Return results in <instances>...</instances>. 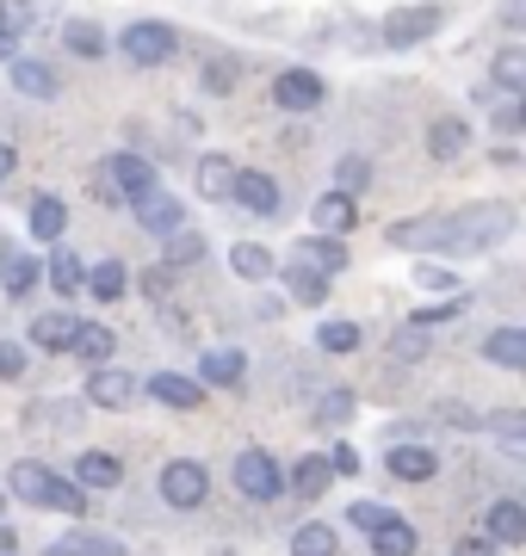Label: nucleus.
Segmentation results:
<instances>
[{"label": "nucleus", "instance_id": "f257e3e1", "mask_svg": "<svg viewBox=\"0 0 526 556\" xmlns=\"http://www.w3.org/2000/svg\"><path fill=\"white\" fill-rule=\"evenodd\" d=\"M508 229H514V211H508V204H484V211H459V217H446L440 248H452V254H484V248L508 241Z\"/></svg>", "mask_w": 526, "mask_h": 556}, {"label": "nucleus", "instance_id": "f03ea898", "mask_svg": "<svg viewBox=\"0 0 526 556\" xmlns=\"http://www.w3.org/2000/svg\"><path fill=\"white\" fill-rule=\"evenodd\" d=\"M118 50L137 62V68H162V62L180 50V31H174V25H162V20H137V25H124Z\"/></svg>", "mask_w": 526, "mask_h": 556}, {"label": "nucleus", "instance_id": "7ed1b4c3", "mask_svg": "<svg viewBox=\"0 0 526 556\" xmlns=\"http://www.w3.org/2000/svg\"><path fill=\"white\" fill-rule=\"evenodd\" d=\"M236 489H242L248 501H279V495H285V470H279V457L261 452V445H248V452L236 457Z\"/></svg>", "mask_w": 526, "mask_h": 556}, {"label": "nucleus", "instance_id": "20e7f679", "mask_svg": "<svg viewBox=\"0 0 526 556\" xmlns=\"http://www.w3.org/2000/svg\"><path fill=\"white\" fill-rule=\"evenodd\" d=\"M204 489H211L204 464H192V457H174V464H162V501L174 507V514H192V507H204Z\"/></svg>", "mask_w": 526, "mask_h": 556}, {"label": "nucleus", "instance_id": "39448f33", "mask_svg": "<svg viewBox=\"0 0 526 556\" xmlns=\"http://www.w3.org/2000/svg\"><path fill=\"white\" fill-rule=\"evenodd\" d=\"M440 20H446L440 7H397L385 20V43L390 50H415V43H427L440 31Z\"/></svg>", "mask_w": 526, "mask_h": 556}, {"label": "nucleus", "instance_id": "423d86ee", "mask_svg": "<svg viewBox=\"0 0 526 556\" xmlns=\"http://www.w3.org/2000/svg\"><path fill=\"white\" fill-rule=\"evenodd\" d=\"M229 199L242 204V211H254V217H279V179L273 174H254V167H236V186H229Z\"/></svg>", "mask_w": 526, "mask_h": 556}, {"label": "nucleus", "instance_id": "0eeeda50", "mask_svg": "<svg viewBox=\"0 0 526 556\" xmlns=\"http://www.w3.org/2000/svg\"><path fill=\"white\" fill-rule=\"evenodd\" d=\"M273 100L285 105V112H316V105L328 100L323 75H310V68H285V75H273Z\"/></svg>", "mask_w": 526, "mask_h": 556}, {"label": "nucleus", "instance_id": "6e6552de", "mask_svg": "<svg viewBox=\"0 0 526 556\" xmlns=\"http://www.w3.org/2000/svg\"><path fill=\"white\" fill-rule=\"evenodd\" d=\"M105 186H112L118 199H142V192H155V167H149L142 155H130V149H124V155L105 161Z\"/></svg>", "mask_w": 526, "mask_h": 556}, {"label": "nucleus", "instance_id": "1a4fd4ad", "mask_svg": "<svg viewBox=\"0 0 526 556\" xmlns=\"http://www.w3.org/2000/svg\"><path fill=\"white\" fill-rule=\"evenodd\" d=\"M87 402H93V408H130V402H137V378H130V371H112V365H93Z\"/></svg>", "mask_w": 526, "mask_h": 556}, {"label": "nucleus", "instance_id": "9d476101", "mask_svg": "<svg viewBox=\"0 0 526 556\" xmlns=\"http://www.w3.org/2000/svg\"><path fill=\"white\" fill-rule=\"evenodd\" d=\"M390 477H403V482H434L440 477V452L434 445H390Z\"/></svg>", "mask_w": 526, "mask_h": 556}, {"label": "nucleus", "instance_id": "9b49d317", "mask_svg": "<svg viewBox=\"0 0 526 556\" xmlns=\"http://www.w3.org/2000/svg\"><path fill=\"white\" fill-rule=\"evenodd\" d=\"M242 378H248V358L236 353V346H204V358H199V383H217V390H236Z\"/></svg>", "mask_w": 526, "mask_h": 556}, {"label": "nucleus", "instance_id": "f8f14e48", "mask_svg": "<svg viewBox=\"0 0 526 556\" xmlns=\"http://www.w3.org/2000/svg\"><path fill=\"white\" fill-rule=\"evenodd\" d=\"M25 223H32V241H62V229H68V204L50 199V192H38V199L25 204Z\"/></svg>", "mask_w": 526, "mask_h": 556}, {"label": "nucleus", "instance_id": "ddd939ff", "mask_svg": "<svg viewBox=\"0 0 526 556\" xmlns=\"http://www.w3.org/2000/svg\"><path fill=\"white\" fill-rule=\"evenodd\" d=\"M298 266H310V273L335 278V273L347 266V248H341V236H310V241H298Z\"/></svg>", "mask_w": 526, "mask_h": 556}, {"label": "nucleus", "instance_id": "4468645a", "mask_svg": "<svg viewBox=\"0 0 526 556\" xmlns=\"http://www.w3.org/2000/svg\"><path fill=\"white\" fill-rule=\"evenodd\" d=\"M149 396L167 402V408H199L204 383L199 378H180V371H155V378H149Z\"/></svg>", "mask_w": 526, "mask_h": 556}, {"label": "nucleus", "instance_id": "2eb2a0df", "mask_svg": "<svg viewBox=\"0 0 526 556\" xmlns=\"http://www.w3.org/2000/svg\"><path fill=\"white\" fill-rule=\"evenodd\" d=\"M50 464H38V457H25V464H13V477H7V489L25 501V507H43V495H50Z\"/></svg>", "mask_w": 526, "mask_h": 556}, {"label": "nucleus", "instance_id": "dca6fc26", "mask_svg": "<svg viewBox=\"0 0 526 556\" xmlns=\"http://www.w3.org/2000/svg\"><path fill=\"white\" fill-rule=\"evenodd\" d=\"M137 204V223L149 229V236H167V229H180V199H167V192H142Z\"/></svg>", "mask_w": 526, "mask_h": 556}, {"label": "nucleus", "instance_id": "f3484780", "mask_svg": "<svg viewBox=\"0 0 526 556\" xmlns=\"http://www.w3.org/2000/svg\"><path fill=\"white\" fill-rule=\"evenodd\" d=\"M112 328L105 321H75V334H68V353H82V365H105L112 358Z\"/></svg>", "mask_w": 526, "mask_h": 556}, {"label": "nucleus", "instance_id": "a211bd4d", "mask_svg": "<svg viewBox=\"0 0 526 556\" xmlns=\"http://www.w3.org/2000/svg\"><path fill=\"white\" fill-rule=\"evenodd\" d=\"M328 477H335V470H328V457H298V464L285 470V489H291L298 501H316L328 489Z\"/></svg>", "mask_w": 526, "mask_h": 556}, {"label": "nucleus", "instance_id": "6ab92c4d", "mask_svg": "<svg viewBox=\"0 0 526 556\" xmlns=\"http://www.w3.org/2000/svg\"><path fill=\"white\" fill-rule=\"evenodd\" d=\"M484 526H489V538H496V544H526V507H521L514 495L496 501Z\"/></svg>", "mask_w": 526, "mask_h": 556}, {"label": "nucleus", "instance_id": "aec40b11", "mask_svg": "<svg viewBox=\"0 0 526 556\" xmlns=\"http://www.w3.org/2000/svg\"><path fill=\"white\" fill-rule=\"evenodd\" d=\"M353 199L347 192H328V199H316V211H310V223H316V236H347L353 229Z\"/></svg>", "mask_w": 526, "mask_h": 556}, {"label": "nucleus", "instance_id": "412c9836", "mask_svg": "<svg viewBox=\"0 0 526 556\" xmlns=\"http://www.w3.org/2000/svg\"><path fill=\"white\" fill-rule=\"evenodd\" d=\"M13 87H20L25 100H57V68H50V62H20L13 56Z\"/></svg>", "mask_w": 526, "mask_h": 556}, {"label": "nucleus", "instance_id": "4be33fe9", "mask_svg": "<svg viewBox=\"0 0 526 556\" xmlns=\"http://www.w3.org/2000/svg\"><path fill=\"white\" fill-rule=\"evenodd\" d=\"M415 544H422V538H415V526H409V519H397V514H390L385 526H372V556H415Z\"/></svg>", "mask_w": 526, "mask_h": 556}, {"label": "nucleus", "instance_id": "5701e85b", "mask_svg": "<svg viewBox=\"0 0 526 556\" xmlns=\"http://www.w3.org/2000/svg\"><path fill=\"white\" fill-rule=\"evenodd\" d=\"M38 278H43V266L32 254H0V285H7V298H32Z\"/></svg>", "mask_w": 526, "mask_h": 556}, {"label": "nucleus", "instance_id": "b1692460", "mask_svg": "<svg viewBox=\"0 0 526 556\" xmlns=\"http://www.w3.org/2000/svg\"><path fill=\"white\" fill-rule=\"evenodd\" d=\"M75 482L82 489H118L124 482V464L112 452H82V464H75Z\"/></svg>", "mask_w": 526, "mask_h": 556}, {"label": "nucleus", "instance_id": "393cba45", "mask_svg": "<svg viewBox=\"0 0 526 556\" xmlns=\"http://www.w3.org/2000/svg\"><path fill=\"white\" fill-rule=\"evenodd\" d=\"M484 358L502 365V371H526V334L521 328H496V334L484 340Z\"/></svg>", "mask_w": 526, "mask_h": 556}, {"label": "nucleus", "instance_id": "a878e982", "mask_svg": "<svg viewBox=\"0 0 526 556\" xmlns=\"http://www.w3.org/2000/svg\"><path fill=\"white\" fill-rule=\"evenodd\" d=\"M50 556H124V544L105 538V532H62L57 544H50Z\"/></svg>", "mask_w": 526, "mask_h": 556}, {"label": "nucleus", "instance_id": "bb28decb", "mask_svg": "<svg viewBox=\"0 0 526 556\" xmlns=\"http://www.w3.org/2000/svg\"><path fill=\"white\" fill-rule=\"evenodd\" d=\"M465 142H471L465 118H434V124H427V149H434L440 161H459V155H465Z\"/></svg>", "mask_w": 526, "mask_h": 556}, {"label": "nucleus", "instance_id": "cd10ccee", "mask_svg": "<svg viewBox=\"0 0 526 556\" xmlns=\"http://www.w3.org/2000/svg\"><path fill=\"white\" fill-rule=\"evenodd\" d=\"M68 334H75V316H62V309L32 316V346H43V353H68Z\"/></svg>", "mask_w": 526, "mask_h": 556}, {"label": "nucleus", "instance_id": "c85d7f7f", "mask_svg": "<svg viewBox=\"0 0 526 556\" xmlns=\"http://www.w3.org/2000/svg\"><path fill=\"white\" fill-rule=\"evenodd\" d=\"M477 427H484V433H496L508 452H526V415H521V408H496V415H477Z\"/></svg>", "mask_w": 526, "mask_h": 556}, {"label": "nucleus", "instance_id": "c756f323", "mask_svg": "<svg viewBox=\"0 0 526 556\" xmlns=\"http://www.w3.org/2000/svg\"><path fill=\"white\" fill-rule=\"evenodd\" d=\"M335 551H341V538H335V526H323V519H310V526L291 532V556H335Z\"/></svg>", "mask_w": 526, "mask_h": 556}, {"label": "nucleus", "instance_id": "7c9ffc66", "mask_svg": "<svg viewBox=\"0 0 526 556\" xmlns=\"http://www.w3.org/2000/svg\"><path fill=\"white\" fill-rule=\"evenodd\" d=\"M285 291H291L298 303H310V309H316V303H328V278H323V273H310V266H298V260H291V266H285Z\"/></svg>", "mask_w": 526, "mask_h": 556}, {"label": "nucleus", "instance_id": "2f4dec72", "mask_svg": "<svg viewBox=\"0 0 526 556\" xmlns=\"http://www.w3.org/2000/svg\"><path fill=\"white\" fill-rule=\"evenodd\" d=\"M229 266H236L242 278H273L279 273V260L266 254L261 241H236V248H229Z\"/></svg>", "mask_w": 526, "mask_h": 556}, {"label": "nucleus", "instance_id": "473e14b6", "mask_svg": "<svg viewBox=\"0 0 526 556\" xmlns=\"http://www.w3.org/2000/svg\"><path fill=\"white\" fill-rule=\"evenodd\" d=\"M229 186H236L229 155H204L199 161V199H229Z\"/></svg>", "mask_w": 526, "mask_h": 556}, {"label": "nucleus", "instance_id": "72a5a7b5", "mask_svg": "<svg viewBox=\"0 0 526 556\" xmlns=\"http://www.w3.org/2000/svg\"><path fill=\"white\" fill-rule=\"evenodd\" d=\"M50 278H57V291L62 298H82V285H87V266L75 248H57V260H50Z\"/></svg>", "mask_w": 526, "mask_h": 556}, {"label": "nucleus", "instance_id": "f704fd0d", "mask_svg": "<svg viewBox=\"0 0 526 556\" xmlns=\"http://www.w3.org/2000/svg\"><path fill=\"white\" fill-rule=\"evenodd\" d=\"M440 229H446V217H415V223H390V241L397 248H440Z\"/></svg>", "mask_w": 526, "mask_h": 556}, {"label": "nucleus", "instance_id": "c9c22d12", "mask_svg": "<svg viewBox=\"0 0 526 556\" xmlns=\"http://www.w3.org/2000/svg\"><path fill=\"white\" fill-rule=\"evenodd\" d=\"M496 87H502V93H526V50L521 43L496 50Z\"/></svg>", "mask_w": 526, "mask_h": 556}, {"label": "nucleus", "instance_id": "e433bc0d", "mask_svg": "<svg viewBox=\"0 0 526 556\" xmlns=\"http://www.w3.org/2000/svg\"><path fill=\"white\" fill-rule=\"evenodd\" d=\"M124 285H130V278H124L118 260H105V266H93V273H87V291H93L100 303H124Z\"/></svg>", "mask_w": 526, "mask_h": 556}, {"label": "nucleus", "instance_id": "4c0bfd02", "mask_svg": "<svg viewBox=\"0 0 526 556\" xmlns=\"http://www.w3.org/2000/svg\"><path fill=\"white\" fill-rule=\"evenodd\" d=\"M199 260H204V236H199V229H186V223H180V229H167V266H199Z\"/></svg>", "mask_w": 526, "mask_h": 556}, {"label": "nucleus", "instance_id": "58836bf2", "mask_svg": "<svg viewBox=\"0 0 526 556\" xmlns=\"http://www.w3.org/2000/svg\"><path fill=\"white\" fill-rule=\"evenodd\" d=\"M360 321H323V328H316V346H323V353H360Z\"/></svg>", "mask_w": 526, "mask_h": 556}, {"label": "nucleus", "instance_id": "ea45409f", "mask_svg": "<svg viewBox=\"0 0 526 556\" xmlns=\"http://www.w3.org/2000/svg\"><path fill=\"white\" fill-rule=\"evenodd\" d=\"M62 43H68L75 56H87V62H93V56H105V31H100L93 20H75L68 31H62Z\"/></svg>", "mask_w": 526, "mask_h": 556}, {"label": "nucleus", "instance_id": "a19ab883", "mask_svg": "<svg viewBox=\"0 0 526 556\" xmlns=\"http://www.w3.org/2000/svg\"><path fill=\"white\" fill-rule=\"evenodd\" d=\"M32 25H38V0H0V31L7 38H20Z\"/></svg>", "mask_w": 526, "mask_h": 556}, {"label": "nucleus", "instance_id": "79ce46f5", "mask_svg": "<svg viewBox=\"0 0 526 556\" xmlns=\"http://www.w3.org/2000/svg\"><path fill=\"white\" fill-rule=\"evenodd\" d=\"M43 507H57V514H75V519H82V514H87L82 482H62V477H50V495H43Z\"/></svg>", "mask_w": 526, "mask_h": 556}, {"label": "nucleus", "instance_id": "37998d69", "mask_svg": "<svg viewBox=\"0 0 526 556\" xmlns=\"http://www.w3.org/2000/svg\"><path fill=\"white\" fill-rule=\"evenodd\" d=\"M347 415H353V390H328V396L316 402V415H310V420H316V427H341Z\"/></svg>", "mask_w": 526, "mask_h": 556}, {"label": "nucleus", "instance_id": "c03bdc74", "mask_svg": "<svg viewBox=\"0 0 526 556\" xmlns=\"http://www.w3.org/2000/svg\"><path fill=\"white\" fill-rule=\"evenodd\" d=\"M415 285H422V291H446V298H459V278L446 273V266H415Z\"/></svg>", "mask_w": 526, "mask_h": 556}, {"label": "nucleus", "instance_id": "a18cd8bd", "mask_svg": "<svg viewBox=\"0 0 526 556\" xmlns=\"http://www.w3.org/2000/svg\"><path fill=\"white\" fill-rule=\"evenodd\" d=\"M526 93H508L502 105H496V130H502V137H514V130H521V118H526Z\"/></svg>", "mask_w": 526, "mask_h": 556}, {"label": "nucleus", "instance_id": "49530a36", "mask_svg": "<svg viewBox=\"0 0 526 556\" xmlns=\"http://www.w3.org/2000/svg\"><path fill=\"white\" fill-rule=\"evenodd\" d=\"M422 353H427V328H422V321L397 328V358H422Z\"/></svg>", "mask_w": 526, "mask_h": 556}, {"label": "nucleus", "instance_id": "de8ad7c7", "mask_svg": "<svg viewBox=\"0 0 526 556\" xmlns=\"http://www.w3.org/2000/svg\"><path fill=\"white\" fill-rule=\"evenodd\" d=\"M236 75H242L236 62H211V68H204V87H211V93H229V87H236Z\"/></svg>", "mask_w": 526, "mask_h": 556}, {"label": "nucleus", "instance_id": "09e8293b", "mask_svg": "<svg viewBox=\"0 0 526 556\" xmlns=\"http://www.w3.org/2000/svg\"><path fill=\"white\" fill-rule=\"evenodd\" d=\"M25 371V346L20 340H0V378H20Z\"/></svg>", "mask_w": 526, "mask_h": 556}, {"label": "nucleus", "instance_id": "8fccbe9b", "mask_svg": "<svg viewBox=\"0 0 526 556\" xmlns=\"http://www.w3.org/2000/svg\"><path fill=\"white\" fill-rule=\"evenodd\" d=\"M174 273H180V266H155V273H142V291H149V298H167V291H174Z\"/></svg>", "mask_w": 526, "mask_h": 556}, {"label": "nucleus", "instance_id": "3c124183", "mask_svg": "<svg viewBox=\"0 0 526 556\" xmlns=\"http://www.w3.org/2000/svg\"><path fill=\"white\" fill-rule=\"evenodd\" d=\"M347 519H353V526H360V532H372V526H385V507H372V501H353V514H347Z\"/></svg>", "mask_w": 526, "mask_h": 556}, {"label": "nucleus", "instance_id": "603ef678", "mask_svg": "<svg viewBox=\"0 0 526 556\" xmlns=\"http://www.w3.org/2000/svg\"><path fill=\"white\" fill-rule=\"evenodd\" d=\"M365 179H372V167H365L360 155H347V161H341V186H347V192H360Z\"/></svg>", "mask_w": 526, "mask_h": 556}, {"label": "nucleus", "instance_id": "864d4df0", "mask_svg": "<svg viewBox=\"0 0 526 556\" xmlns=\"http://www.w3.org/2000/svg\"><path fill=\"white\" fill-rule=\"evenodd\" d=\"M328 470H335V477H353V470H360V452H353V445H335Z\"/></svg>", "mask_w": 526, "mask_h": 556}, {"label": "nucleus", "instance_id": "5fc2aeb1", "mask_svg": "<svg viewBox=\"0 0 526 556\" xmlns=\"http://www.w3.org/2000/svg\"><path fill=\"white\" fill-rule=\"evenodd\" d=\"M502 544H489V538H459V551L452 556H496Z\"/></svg>", "mask_w": 526, "mask_h": 556}, {"label": "nucleus", "instance_id": "6e6d98bb", "mask_svg": "<svg viewBox=\"0 0 526 556\" xmlns=\"http://www.w3.org/2000/svg\"><path fill=\"white\" fill-rule=\"evenodd\" d=\"M20 56V38H7V31H0V62H13Z\"/></svg>", "mask_w": 526, "mask_h": 556}, {"label": "nucleus", "instance_id": "4d7b16f0", "mask_svg": "<svg viewBox=\"0 0 526 556\" xmlns=\"http://www.w3.org/2000/svg\"><path fill=\"white\" fill-rule=\"evenodd\" d=\"M13 161H20V155H13V149H7V142H0V179L13 174Z\"/></svg>", "mask_w": 526, "mask_h": 556}, {"label": "nucleus", "instance_id": "13d9d810", "mask_svg": "<svg viewBox=\"0 0 526 556\" xmlns=\"http://www.w3.org/2000/svg\"><path fill=\"white\" fill-rule=\"evenodd\" d=\"M13 544H20V538H13L7 526H0V556H13Z\"/></svg>", "mask_w": 526, "mask_h": 556}, {"label": "nucleus", "instance_id": "bf43d9fd", "mask_svg": "<svg viewBox=\"0 0 526 556\" xmlns=\"http://www.w3.org/2000/svg\"><path fill=\"white\" fill-rule=\"evenodd\" d=\"M0 514H7V495H0Z\"/></svg>", "mask_w": 526, "mask_h": 556}]
</instances>
